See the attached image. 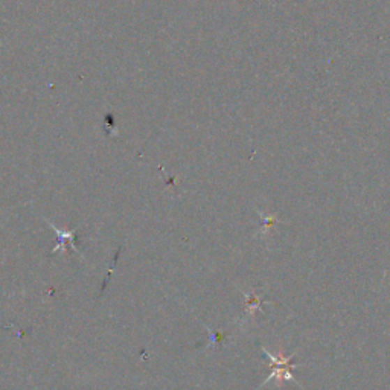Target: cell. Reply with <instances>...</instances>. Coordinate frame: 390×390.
Returning a JSON list of instances; mask_svg holds the SVG:
<instances>
[{"label":"cell","instance_id":"obj_1","mask_svg":"<svg viewBox=\"0 0 390 390\" xmlns=\"http://www.w3.org/2000/svg\"><path fill=\"white\" fill-rule=\"evenodd\" d=\"M46 223L49 224V227H51V229L55 232V235L58 237V244L54 247L52 253H58V252L68 253V244H70L72 250L78 252V250H77V247H75V244H73V241H75V234H77V230H78V229H73V230H61V229L55 227L54 224H52L51 221H49V220H46Z\"/></svg>","mask_w":390,"mask_h":390}]
</instances>
